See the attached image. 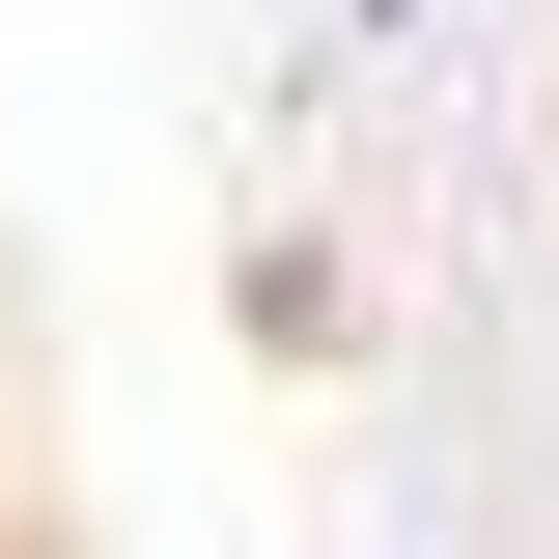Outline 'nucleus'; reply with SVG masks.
Segmentation results:
<instances>
[{
  "instance_id": "f257e3e1",
  "label": "nucleus",
  "mask_w": 559,
  "mask_h": 559,
  "mask_svg": "<svg viewBox=\"0 0 559 559\" xmlns=\"http://www.w3.org/2000/svg\"><path fill=\"white\" fill-rule=\"evenodd\" d=\"M336 28H419V0H336Z\"/></svg>"
}]
</instances>
